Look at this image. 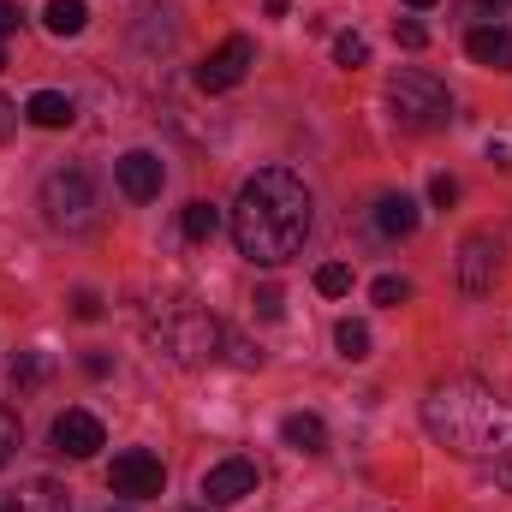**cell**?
Returning a JSON list of instances; mask_svg holds the SVG:
<instances>
[{"label": "cell", "mask_w": 512, "mask_h": 512, "mask_svg": "<svg viewBox=\"0 0 512 512\" xmlns=\"http://www.w3.org/2000/svg\"><path fill=\"white\" fill-rule=\"evenodd\" d=\"M310 239V191L298 173L286 167H262L245 179L239 203H233V245L262 268H280L304 251Z\"/></svg>", "instance_id": "1"}, {"label": "cell", "mask_w": 512, "mask_h": 512, "mask_svg": "<svg viewBox=\"0 0 512 512\" xmlns=\"http://www.w3.org/2000/svg\"><path fill=\"white\" fill-rule=\"evenodd\" d=\"M423 429L447 447V453H495V447H512V405L477 376H447V382L429 387L423 399Z\"/></svg>", "instance_id": "2"}, {"label": "cell", "mask_w": 512, "mask_h": 512, "mask_svg": "<svg viewBox=\"0 0 512 512\" xmlns=\"http://www.w3.org/2000/svg\"><path fill=\"white\" fill-rule=\"evenodd\" d=\"M155 346L179 364V370H203V364H215L221 352H227V328L203 310V304H167L161 316H155Z\"/></svg>", "instance_id": "3"}, {"label": "cell", "mask_w": 512, "mask_h": 512, "mask_svg": "<svg viewBox=\"0 0 512 512\" xmlns=\"http://www.w3.org/2000/svg\"><path fill=\"white\" fill-rule=\"evenodd\" d=\"M387 108H393V120L405 131H441L453 120V96H447V84L441 78H429V72H393L387 78Z\"/></svg>", "instance_id": "4"}, {"label": "cell", "mask_w": 512, "mask_h": 512, "mask_svg": "<svg viewBox=\"0 0 512 512\" xmlns=\"http://www.w3.org/2000/svg\"><path fill=\"white\" fill-rule=\"evenodd\" d=\"M42 215L60 233H84L96 221V185H90V173H78V167L48 173L42 179Z\"/></svg>", "instance_id": "5"}, {"label": "cell", "mask_w": 512, "mask_h": 512, "mask_svg": "<svg viewBox=\"0 0 512 512\" xmlns=\"http://www.w3.org/2000/svg\"><path fill=\"white\" fill-rule=\"evenodd\" d=\"M108 489H114V495H126V501H155V495L167 489V465H161L149 447H131V453L114 459Z\"/></svg>", "instance_id": "6"}, {"label": "cell", "mask_w": 512, "mask_h": 512, "mask_svg": "<svg viewBox=\"0 0 512 512\" xmlns=\"http://www.w3.org/2000/svg\"><path fill=\"white\" fill-rule=\"evenodd\" d=\"M256 66V42L251 36H227L203 66H197V90H209V96H221V90H233V84H245V72Z\"/></svg>", "instance_id": "7"}, {"label": "cell", "mask_w": 512, "mask_h": 512, "mask_svg": "<svg viewBox=\"0 0 512 512\" xmlns=\"http://www.w3.org/2000/svg\"><path fill=\"white\" fill-rule=\"evenodd\" d=\"M256 465L251 459H221V465H209L203 471V507H233V501H245L256 495Z\"/></svg>", "instance_id": "8"}, {"label": "cell", "mask_w": 512, "mask_h": 512, "mask_svg": "<svg viewBox=\"0 0 512 512\" xmlns=\"http://www.w3.org/2000/svg\"><path fill=\"white\" fill-rule=\"evenodd\" d=\"M495 274H501V245L489 233H471L459 245V286L471 298H483V292H495Z\"/></svg>", "instance_id": "9"}, {"label": "cell", "mask_w": 512, "mask_h": 512, "mask_svg": "<svg viewBox=\"0 0 512 512\" xmlns=\"http://www.w3.org/2000/svg\"><path fill=\"white\" fill-rule=\"evenodd\" d=\"M114 179H120V191H126L131 203H149V197H161V155H149V149H126L120 161H114Z\"/></svg>", "instance_id": "10"}, {"label": "cell", "mask_w": 512, "mask_h": 512, "mask_svg": "<svg viewBox=\"0 0 512 512\" xmlns=\"http://www.w3.org/2000/svg\"><path fill=\"white\" fill-rule=\"evenodd\" d=\"M102 441H108V435H102V417H96V411H60V417H54V447H60V453L90 459Z\"/></svg>", "instance_id": "11"}, {"label": "cell", "mask_w": 512, "mask_h": 512, "mask_svg": "<svg viewBox=\"0 0 512 512\" xmlns=\"http://www.w3.org/2000/svg\"><path fill=\"white\" fill-rule=\"evenodd\" d=\"M465 54H471L477 66L512 72V30H501V24H477V30L465 36Z\"/></svg>", "instance_id": "12"}, {"label": "cell", "mask_w": 512, "mask_h": 512, "mask_svg": "<svg viewBox=\"0 0 512 512\" xmlns=\"http://www.w3.org/2000/svg\"><path fill=\"white\" fill-rule=\"evenodd\" d=\"M6 512H72V495H66V483L36 477V483H24V489L12 495V507Z\"/></svg>", "instance_id": "13"}, {"label": "cell", "mask_w": 512, "mask_h": 512, "mask_svg": "<svg viewBox=\"0 0 512 512\" xmlns=\"http://www.w3.org/2000/svg\"><path fill=\"white\" fill-rule=\"evenodd\" d=\"M280 441H286L292 453H328V423H322L316 411H292V417L280 423Z\"/></svg>", "instance_id": "14"}, {"label": "cell", "mask_w": 512, "mask_h": 512, "mask_svg": "<svg viewBox=\"0 0 512 512\" xmlns=\"http://www.w3.org/2000/svg\"><path fill=\"white\" fill-rule=\"evenodd\" d=\"M376 227H382L387 239H411L417 233V203L405 191H387L382 203H376Z\"/></svg>", "instance_id": "15"}, {"label": "cell", "mask_w": 512, "mask_h": 512, "mask_svg": "<svg viewBox=\"0 0 512 512\" xmlns=\"http://www.w3.org/2000/svg\"><path fill=\"white\" fill-rule=\"evenodd\" d=\"M24 120L42 131H60L72 126V96H60V90H36L30 102H24Z\"/></svg>", "instance_id": "16"}, {"label": "cell", "mask_w": 512, "mask_h": 512, "mask_svg": "<svg viewBox=\"0 0 512 512\" xmlns=\"http://www.w3.org/2000/svg\"><path fill=\"white\" fill-rule=\"evenodd\" d=\"M179 227H185V239H191V245H209V239L221 233V209H215V203H185Z\"/></svg>", "instance_id": "17"}, {"label": "cell", "mask_w": 512, "mask_h": 512, "mask_svg": "<svg viewBox=\"0 0 512 512\" xmlns=\"http://www.w3.org/2000/svg\"><path fill=\"white\" fill-rule=\"evenodd\" d=\"M42 24H48L54 36H78V30L90 24V6H84V0H48Z\"/></svg>", "instance_id": "18"}, {"label": "cell", "mask_w": 512, "mask_h": 512, "mask_svg": "<svg viewBox=\"0 0 512 512\" xmlns=\"http://www.w3.org/2000/svg\"><path fill=\"white\" fill-rule=\"evenodd\" d=\"M334 346H340V358L358 364V358H370V328H364V322H340V328H334Z\"/></svg>", "instance_id": "19"}, {"label": "cell", "mask_w": 512, "mask_h": 512, "mask_svg": "<svg viewBox=\"0 0 512 512\" xmlns=\"http://www.w3.org/2000/svg\"><path fill=\"white\" fill-rule=\"evenodd\" d=\"M334 60H340L346 72H358V66H370V42H364L358 30H346V36H334Z\"/></svg>", "instance_id": "20"}, {"label": "cell", "mask_w": 512, "mask_h": 512, "mask_svg": "<svg viewBox=\"0 0 512 512\" xmlns=\"http://www.w3.org/2000/svg\"><path fill=\"white\" fill-rule=\"evenodd\" d=\"M316 292H322V298H346V292H352V268H346V262H322V268H316Z\"/></svg>", "instance_id": "21"}, {"label": "cell", "mask_w": 512, "mask_h": 512, "mask_svg": "<svg viewBox=\"0 0 512 512\" xmlns=\"http://www.w3.org/2000/svg\"><path fill=\"white\" fill-rule=\"evenodd\" d=\"M370 298H376V304H405V298H411V286H405L399 274H382V280L370 286Z\"/></svg>", "instance_id": "22"}, {"label": "cell", "mask_w": 512, "mask_h": 512, "mask_svg": "<svg viewBox=\"0 0 512 512\" xmlns=\"http://www.w3.org/2000/svg\"><path fill=\"white\" fill-rule=\"evenodd\" d=\"M393 36H399V48H429V30L417 18H393Z\"/></svg>", "instance_id": "23"}, {"label": "cell", "mask_w": 512, "mask_h": 512, "mask_svg": "<svg viewBox=\"0 0 512 512\" xmlns=\"http://www.w3.org/2000/svg\"><path fill=\"white\" fill-rule=\"evenodd\" d=\"M12 453H18V411H6V405H0V465H6Z\"/></svg>", "instance_id": "24"}, {"label": "cell", "mask_w": 512, "mask_h": 512, "mask_svg": "<svg viewBox=\"0 0 512 512\" xmlns=\"http://www.w3.org/2000/svg\"><path fill=\"white\" fill-rule=\"evenodd\" d=\"M30 382H42V364H36V352H18L12 358V387H30Z\"/></svg>", "instance_id": "25"}, {"label": "cell", "mask_w": 512, "mask_h": 512, "mask_svg": "<svg viewBox=\"0 0 512 512\" xmlns=\"http://www.w3.org/2000/svg\"><path fill=\"white\" fill-rule=\"evenodd\" d=\"M429 197H435L441 209H447V203H459V179H453V173H435V179H429Z\"/></svg>", "instance_id": "26"}, {"label": "cell", "mask_w": 512, "mask_h": 512, "mask_svg": "<svg viewBox=\"0 0 512 512\" xmlns=\"http://www.w3.org/2000/svg\"><path fill=\"white\" fill-rule=\"evenodd\" d=\"M256 316H268V322L280 316V286H262V292H256Z\"/></svg>", "instance_id": "27"}, {"label": "cell", "mask_w": 512, "mask_h": 512, "mask_svg": "<svg viewBox=\"0 0 512 512\" xmlns=\"http://www.w3.org/2000/svg\"><path fill=\"white\" fill-rule=\"evenodd\" d=\"M72 310H78L84 322H96V316H102V298H96V292H78V298H72Z\"/></svg>", "instance_id": "28"}, {"label": "cell", "mask_w": 512, "mask_h": 512, "mask_svg": "<svg viewBox=\"0 0 512 512\" xmlns=\"http://www.w3.org/2000/svg\"><path fill=\"white\" fill-rule=\"evenodd\" d=\"M18 18H24V12H18V6H6V0H0V42H6V36H12V30H18Z\"/></svg>", "instance_id": "29"}, {"label": "cell", "mask_w": 512, "mask_h": 512, "mask_svg": "<svg viewBox=\"0 0 512 512\" xmlns=\"http://www.w3.org/2000/svg\"><path fill=\"white\" fill-rule=\"evenodd\" d=\"M12 120H18V108H12V102H6V96H0V137H6V131H12Z\"/></svg>", "instance_id": "30"}, {"label": "cell", "mask_w": 512, "mask_h": 512, "mask_svg": "<svg viewBox=\"0 0 512 512\" xmlns=\"http://www.w3.org/2000/svg\"><path fill=\"white\" fill-rule=\"evenodd\" d=\"M495 483H501V489H512V453L501 459V465H495Z\"/></svg>", "instance_id": "31"}, {"label": "cell", "mask_w": 512, "mask_h": 512, "mask_svg": "<svg viewBox=\"0 0 512 512\" xmlns=\"http://www.w3.org/2000/svg\"><path fill=\"white\" fill-rule=\"evenodd\" d=\"M262 6H268V18H280V12H286L292 0H262Z\"/></svg>", "instance_id": "32"}, {"label": "cell", "mask_w": 512, "mask_h": 512, "mask_svg": "<svg viewBox=\"0 0 512 512\" xmlns=\"http://www.w3.org/2000/svg\"><path fill=\"white\" fill-rule=\"evenodd\" d=\"M405 6H417V12H423V6H435V0H405Z\"/></svg>", "instance_id": "33"}, {"label": "cell", "mask_w": 512, "mask_h": 512, "mask_svg": "<svg viewBox=\"0 0 512 512\" xmlns=\"http://www.w3.org/2000/svg\"><path fill=\"white\" fill-rule=\"evenodd\" d=\"M477 6H507V0H477Z\"/></svg>", "instance_id": "34"}, {"label": "cell", "mask_w": 512, "mask_h": 512, "mask_svg": "<svg viewBox=\"0 0 512 512\" xmlns=\"http://www.w3.org/2000/svg\"><path fill=\"white\" fill-rule=\"evenodd\" d=\"M0 66H6V42H0Z\"/></svg>", "instance_id": "35"}, {"label": "cell", "mask_w": 512, "mask_h": 512, "mask_svg": "<svg viewBox=\"0 0 512 512\" xmlns=\"http://www.w3.org/2000/svg\"><path fill=\"white\" fill-rule=\"evenodd\" d=\"M197 512H221V507H197Z\"/></svg>", "instance_id": "36"}, {"label": "cell", "mask_w": 512, "mask_h": 512, "mask_svg": "<svg viewBox=\"0 0 512 512\" xmlns=\"http://www.w3.org/2000/svg\"><path fill=\"white\" fill-rule=\"evenodd\" d=\"M108 512H114V507H108ZM120 512H126V507H120Z\"/></svg>", "instance_id": "37"}]
</instances>
